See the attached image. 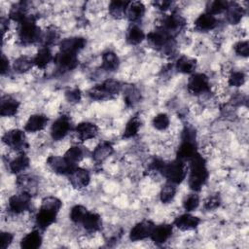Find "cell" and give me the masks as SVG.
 Returning <instances> with one entry per match:
<instances>
[{"instance_id": "obj_1", "label": "cell", "mask_w": 249, "mask_h": 249, "mask_svg": "<svg viewBox=\"0 0 249 249\" xmlns=\"http://www.w3.org/2000/svg\"><path fill=\"white\" fill-rule=\"evenodd\" d=\"M188 161V185L193 192L197 193L203 188L209 177L206 160L197 152Z\"/></svg>"}, {"instance_id": "obj_2", "label": "cell", "mask_w": 249, "mask_h": 249, "mask_svg": "<svg viewBox=\"0 0 249 249\" xmlns=\"http://www.w3.org/2000/svg\"><path fill=\"white\" fill-rule=\"evenodd\" d=\"M18 25V37L22 45L34 44L41 40L42 30L37 25L34 16L30 15L26 19Z\"/></svg>"}, {"instance_id": "obj_3", "label": "cell", "mask_w": 249, "mask_h": 249, "mask_svg": "<svg viewBox=\"0 0 249 249\" xmlns=\"http://www.w3.org/2000/svg\"><path fill=\"white\" fill-rule=\"evenodd\" d=\"M122 84L114 79H109L101 84L95 85L88 91V95L92 100H107L118 95L122 90Z\"/></svg>"}, {"instance_id": "obj_4", "label": "cell", "mask_w": 249, "mask_h": 249, "mask_svg": "<svg viewBox=\"0 0 249 249\" xmlns=\"http://www.w3.org/2000/svg\"><path fill=\"white\" fill-rule=\"evenodd\" d=\"M160 174L168 181L175 185L182 183L188 174V165L184 160L175 159L171 161L164 162Z\"/></svg>"}, {"instance_id": "obj_5", "label": "cell", "mask_w": 249, "mask_h": 249, "mask_svg": "<svg viewBox=\"0 0 249 249\" xmlns=\"http://www.w3.org/2000/svg\"><path fill=\"white\" fill-rule=\"evenodd\" d=\"M146 40L153 48L165 54H171L175 52L176 43L174 38L169 37L159 28L146 34Z\"/></svg>"}, {"instance_id": "obj_6", "label": "cell", "mask_w": 249, "mask_h": 249, "mask_svg": "<svg viewBox=\"0 0 249 249\" xmlns=\"http://www.w3.org/2000/svg\"><path fill=\"white\" fill-rule=\"evenodd\" d=\"M186 24V18L180 14L173 12L170 15H164L162 17L158 28L163 31L169 37L174 38L185 28Z\"/></svg>"}, {"instance_id": "obj_7", "label": "cell", "mask_w": 249, "mask_h": 249, "mask_svg": "<svg viewBox=\"0 0 249 249\" xmlns=\"http://www.w3.org/2000/svg\"><path fill=\"white\" fill-rule=\"evenodd\" d=\"M2 141L7 147L19 153L24 152L28 146L25 132L19 128H14L5 132L2 136Z\"/></svg>"}, {"instance_id": "obj_8", "label": "cell", "mask_w": 249, "mask_h": 249, "mask_svg": "<svg viewBox=\"0 0 249 249\" xmlns=\"http://www.w3.org/2000/svg\"><path fill=\"white\" fill-rule=\"evenodd\" d=\"M31 197L30 194L23 191L11 196L8 199V210L14 214H21L29 210L31 207Z\"/></svg>"}, {"instance_id": "obj_9", "label": "cell", "mask_w": 249, "mask_h": 249, "mask_svg": "<svg viewBox=\"0 0 249 249\" xmlns=\"http://www.w3.org/2000/svg\"><path fill=\"white\" fill-rule=\"evenodd\" d=\"M188 90L195 95H200L210 90V81L204 73H193L187 83Z\"/></svg>"}, {"instance_id": "obj_10", "label": "cell", "mask_w": 249, "mask_h": 249, "mask_svg": "<svg viewBox=\"0 0 249 249\" xmlns=\"http://www.w3.org/2000/svg\"><path fill=\"white\" fill-rule=\"evenodd\" d=\"M47 166L55 174L69 175L78 165L68 160L64 156H50L46 160Z\"/></svg>"}, {"instance_id": "obj_11", "label": "cell", "mask_w": 249, "mask_h": 249, "mask_svg": "<svg viewBox=\"0 0 249 249\" xmlns=\"http://www.w3.org/2000/svg\"><path fill=\"white\" fill-rule=\"evenodd\" d=\"M53 62L56 66V70H58L60 73L72 71L79 64L77 54L60 51L54 55Z\"/></svg>"}, {"instance_id": "obj_12", "label": "cell", "mask_w": 249, "mask_h": 249, "mask_svg": "<svg viewBox=\"0 0 249 249\" xmlns=\"http://www.w3.org/2000/svg\"><path fill=\"white\" fill-rule=\"evenodd\" d=\"M71 129V119L66 115H61L52 124L51 136L54 141H60L70 132Z\"/></svg>"}, {"instance_id": "obj_13", "label": "cell", "mask_w": 249, "mask_h": 249, "mask_svg": "<svg viewBox=\"0 0 249 249\" xmlns=\"http://www.w3.org/2000/svg\"><path fill=\"white\" fill-rule=\"evenodd\" d=\"M154 227L155 223L148 219L136 223L129 231V239L131 241H141L150 237Z\"/></svg>"}, {"instance_id": "obj_14", "label": "cell", "mask_w": 249, "mask_h": 249, "mask_svg": "<svg viewBox=\"0 0 249 249\" xmlns=\"http://www.w3.org/2000/svg\"><path fill=\"white\" fill-rule=\"evenodd\" d=\"M68 180L74 189L83 190L89 186L90 182V175L89 170L77 166L68 175Z\"/></svg>"}, {"instance_id": "obj_15", "label": "cell", "mask_w": 249, "mask_h": 249, "mask_svg": "<svg viewBox=\"0 0 249 249\" xmlns=\"http://www.w3.org/2000/svg\"><path fill=\"white\" fill-rule=\"evenodd\" d=\"M57 214L58 213L53 210L40 206L39 210L35 215V225L37 229L40 231H45L46 229H48L56 221Z\"/></svg>"}, {"instance_id": "obj_16", "label": "cell", "mask_w": 249, "mask_h": 249, "mask_svg": "<svg viewBox=\"0 0 249 249\" xmlns=\"http://www.w3.org/2000/svg\"><path fill=\"white\" fill-rule=\"evenodd\" d=\"M87 45V40L84 37L73 36L64 38L59 42V51L78 54Z\"/></svg>"}, {"instance_id": "obj_17", "label": "cell", "mask_w": 249, "mask_h": 249, "mask_svg": "<svg viewBox=\"0 0 249 249\" xmlns=\"http://www.w3.org/2000/svg\"><path fill=\"white\" fill-rule=\"evenodd\" d=\"M98 126L94 123L82 122L74 127V132L79 140L82 142L92 139L98 134Z\"/></svg>"}, {"instance_id": "obj_18", "label": "cell", "mask_w": 249, "mask_h": 249, "mask_svg": "<svg viewBox=\"0 0 249 249\" xmlns=\"http://www.w3.org/2000/svg\"><path fill=\"white\" fill-rule=\"evenodd\" d=\"M173 233V226L171 224L162 223L160 225H155L150 238L152 241L158 245L165 243Z\"/></svg>"}, {"instance_id": "obj_19", "label": "cell", "mask_w": 249, "mask_h": 249, "mask_svg": "<svg viewBox=\"0 0 249 249\" xmlns=\"http://www.w3.org/2000/svg\"><path fill=\"white\" fill-rule=\"evenodd\" d=\"M200 222L201 221L197 216L192 215L190 212H186L177 216L173 221V225L180 231H191L196 229Z\"/></svg>"}, {"instance_id": "obj_20", "label": "cell", "mask_w": 249, "mask_h": 249, "mask_svg": "<svg viewBox=\"0 0 249 249\" xmlns=\"http://www.w3.org/2000/svg\"><path fill=\"white\" fill-rule=\"evenodd\" d=\"M19 101L11 96V95H3L0 101V115L2 117H13L17 115L19 108Z\"/></svg>"}, {"instance_id": "obj_21", "label": "cell", "mask_w": 249, "mask_h": 249, "mask_svg": "<svg viewBox=\"0 0 249 249\" xmlns=\"http://www.w3.org/2000/svg\"><path fill=\"white\" fill-rule=\"evenodd\" d=\"M145 12H146V8L142 2L129 1L126 8L125 17L131 23L137 24L143 18Z\"/></svg>"}, {"instance_id": "obj_22", "label": "cell", "mask_w": 249, "mask_h": 249, "mask_svg": "<svg viewBox=\"0 0 249 249\" xmlns=\"http://www.w3.org/2000/svg\"><path fill=\"white\" fill-rule=\"evenodd\" d=\"M217 24L218 20L216 17L207 13L200 14L194 22L195 29L199 32H207L213 30L217 26Z\"/></svg>"}, {"instance_id": "obj_23", "label": "cell", "mask_w": 249, "mask_h": 249, "mask_svg": "<svg viewBox=\"0 0 249 249\" xmlns=\"http://www.w3.org/2000/svg\"><path fill=\"white\" fill-rule=\"evenodd\" d=\"M28 4L29 3L26 1H20L14 4L9 11V19L17 22L18 24L26 19L30 16L28 14Z\"/></svg>"}, {"instance_id": "obj_24", "label": "cell", "mask_w": 249, "mask_h": 249, "mask_svg": "<svg viewBox=\"0 0 249 249\" xmlns=\"http://www.w3.org/2000/svg\"><path fill=\"white\" fill-rule=\"evenodd\" d=\"M49 123V118L44 114L31 115L24 124V131L37 132L43 130Z\"/></svg>"}, {"instance_id": "obj_25", "label": "cell", "mask_w": 249, "mask_h": 249, "mask_svg": "<svg viewBox=\"0 0 249 249\" xmlns=\"http://www.w3.org/2000/svg\"><path fill=\"white\" fill-rule=\"evenodd\" d=\"M113 153L114 147L112 143L109 141H102L92 150L91 158L95 162L100 163L107 160Z\"/></svg>"}, {"instance_id": "obj_26", "label": "cell", "mask_w": 249, "mask_h": 249, "mask_svg": "<svg viewBox=\"0 0 249 249\" xmlns=\"http://www.w3.org/2000/svg\"><path fill=\"white\" fill-rule=\"evenodd\" d=\"M197 153V146L196 141H184L181 140L180 145L176 151V159L184 161H188Z\"/></svg>"}, {"instance_id": "obj_27", "label": "cell", "mask_w": 249, "mask_h": 249, "mask_svg": "<svg viewBox=\"0 0 249 249\" xmlns=\"http://www.w3.org/2000/svg\"><path fill=\"white\" fill-rule=\"evenodd\" d=\"M17 186L23 192H26L33 196L37 192L38 181L37 179L29 174H19L16 180Z\"/></svg>"}, {"instance_id": "obj_28", "label": "cell", "mask_w": 249, "mask_h": 249, "mask_svg": "<svg viewBox=\"0 0 249 249\" xmlns=\"http://www.w3.org/2000/svg\"><path fill=\"white\" fill-rule=\"evenodd\" d=\"M43 237L40 230L36 229L26 233L20 240V247L22 249H37L42 245Z\"/></svg>"}, {"instance_id": "obj_29", "label": "cell", "mask_w": 249, "mask_h": 249, "mask_svg": "<svg viewBox=\"0 0 249 249\" xmlns=\"http://www.w3.org/2000/svg\"><path fill=\"white\" fill-rule=\"evenodd\" d=\"M226 18L231 24H237L242 19L245 11L242 6L236 2H229L227 10L225 11Z\"/></svg>"}, {"instance_id": "obj_30", "label": "cell", "mask_w": 249, "mask_h": 249, "mask_svg": "<svg viewBox=\"0 0 249 249\" xmlns=\"http://www.w3.org/2000/svg\"><path fill=\"white\" fill-rule=\"evenodd\" d=\"M146 39V34L143 29L137 24L130 23L125 33V41L131 46H136Z\"/></svg>"}, {"instance_id": "obj_31", "label": "cell", "mask_w": 249, "mask_h": 249, "mask_svg": "<svg viewBox=\"0 0 249 249\" xmlns=\"http://www.w3.org/2000/svg\"><path fill=\"white\" fill-rule=\"evenodd\" d=\"M81 224L87 231L96 232L102 227V219L98 213L89 211Z\"/></svg>"}, {"instance_id": "obj_32", "label": "cell", "mask_w": 249, "mask_h": 249, "mask_svg": "<svg viewBox=\"0 0 249 249\" xmlns=\"http://www.w3.org/2000/svg\"><path fill=\"white\" fill-rule=\"evenodd\" d=\"M175 68L182 74H193L196 69V60L188 55H181L175 62Z\"/></svg>"}, {"instance_id": "obj_33", "label": "cell", "mask_w": 249, "mask_h": 249, "mask_svg": "<svg viewBox=\"0 0 249 249\" xmlns=\"http://www.w3.org/2000/svg\"><path fill=\"white\" fill-rule=\"evenodd\" d=\"M29 164H30V160L28 156L24 152H21L19 153L18 156H17L15 159H13L9 162V169L14 174H19L24 170H26Z\"/></svg>"}, {"instance_id": "obj_34", "label": "cell", "mask_w": 249, "mask_h": 249, "mask_svg": "<svg viewBox=\"0 0 249 249\" xmlns=\"http://www.w3.org/2000/svg\"><path fill=\"white\" fill-rule=\"evenodd\" d=\"M53 55L51 51V48L42 46L37 52L36 55L33 57L34 65L40 69H44L48 66V64L53 60Z\"/></svg>"}, {"instance_id": "obj_35", "label": "cell", "mask_w": 249, "mask_h": 249, "mask_svg": "<svg viewBox=\"0 0 249 249\" xmlns=\"http://www.w3.org/2000/svg\"><path fill=\"white\" fill-rule=\"evenodd\" d=\"M89 154V152L86 147L81 145H73L68 148V150L64 154V157L74 164H77Z\"/></svg>"}, {"instance_id": "obj_36", "label": "cell", "mask_w": 249, "mask_h": 249, "mask_svg": "<svg viewBox=\"0 0 249 249\" xmlns=\"http://www.w3.org/2000/svg\"><path fill=\"white\" fill-rule=\"evenodd\" d=\"M101 67L108 72L116 71L120 65V58L116 53L112 51H106L102 53L101 56Z\"/></svg>"}, {"instance_id": "obj_37", "label": "cell", "mask_w": 249, "mask_h": 249, "mask_svg": "<svg viewBox=\"0 0 249 249\" xmlns=\"http://www.w3.org/2000/svg\"><path fill=\"white\" fill-rule=\"evenodd\" d=\"M129 1H121L115 0L111 1L108 7V11L110 16L115 19H122L125 17L126 8Z\"/></svg>"}, {"instance_id": "obj_38", "label": "cell", "mask_w": 249, "mask_h": 249, "mask_svg": "<svg viewBox=\"0 0 249 249\" xmlns=\"http://www.w3.org/2000/svg\"><path fill=\"white\" fill-rule=\"evenodd\" d=\"M176 193H177V185L167 181L160 189V199L164 204L170 203L174 199Z\"/></svg>"}, {"instance_id": "obj_39", "label": "cell", "mask_w": 249, "mask_h": 249, "mask_svg": "<svg viewBox=\"0 0 249 249\" xmlns=\"http://www.w3.org/2000/svg\"><path fill=\"white\" fill-rule=\"evenodd\" d=\"M33 66H34L33 58H31L29 56H26V55L18 56L13 62L14 71L17 72V73H19V74L29 71Z\"/></svg>"}, {"instance_id": "obj_40", "label": "cell", "mask_w": 249, "mask_h": 249, "mask_svg": "<svg viewBox=\"0 0 249 249\" xmlns=\"http://www.w3.org/2000/svg\"><path fill=\"white\" fill-rule=\"evenodd\" d=\"M140 127H141V120L137 116L132 117L131 119L128 120V122L125 124V127L123 133V138L128 139L136 136L138 134Z\"/></svg>"}, {"instance_id": "obj_41", "label": "cell", "mask_w": 249, "mask_h": 249, "mask_svg": "<svg viewBox=\"0 0 249 249\" xmlns=\"http://www.w3.org/2000/svg\"><path fill=\"white\" fill-rule=\"evenodd\" d=\"M141 94L138 89H136L134 86H129L125 89L124 94V103L126 106L131 107L137 104L140 101Z\"/></svg>"}, {"instance_id": "obj_42", "label": "cell", "mask_w": 249, "mask_h": 249, "mask_svg": "<svg viewBox=\"0 0 249 249\" xmlns=\"http://www.w3.org/2000/svg\"><path fill=\"white\" fill-rule=\"evenodd\" d=\"M199 196L196 192H193L189 195H187L183 201H182V206L186 212H193L197 209L199 206Z\"/></svg>"}, {"instance_id": "obj_43", "label": "cell", "mask_w": 249, "mask_h": 249, "mask_svg": "<svg viewBox=\"0 0 249 249\" xmlns=\"http://www.w3.org/2000/svg\"><path fill=\"white\" fill-rule=\"evenodd\" d=\"M228 5H229V1H224V0L210 1L206 5L205 13L216 17V15L224 13L227 10Z\"/></svg>"}, {"instance_id": "obj_44", "label": "cell", "mask_w": 249, "mask_h": 249, "mask_svg": "<svg viewBox=\"0 0 249 249\" xmlns=\"http://www.w3.org/2000/svg\"><path fill=\"white\" fill-rule=\"evenodd\" d=\"M58 38H59L58 31H56V29L53 27H50L45 32H42L40 42L42 43V46L51 48L52 45L55 44L58 41Z\"/></svg>"}, {"instance_id": "obj_45", "label": "cell", "mask_w": 249, "mask_h": 249, "mask_svg": "<svg viewBox=\"0 0 249 249\" xmlns=\"http://www.w3.org/2000/svg\"><path fill=\"white\" fill-rule=\"evenodd\" d=\"M88 212L89 210L87 207L81 204H76L70 210V213H69L70 220L75 224H81L85 219L86 215L88 214Z\"/></svg>"}, {"instance_id": "obj_46", "label": "cell", "mask_w": 249, "mask_h": 249, "mask_svg": "<svg viewBox=\"0 0 249 249\" xmlns=\"http://www.w3.org/2000/svg\"><path fill=\"white\" fill-rule=\"evenodd\" d=\"M170 119L166 113H159L152 120V125L157 130H165L169 127Z\"/></svg>"}, {"instance_id": "obj_47", "label": "cell", "mask_w": 249, "mask_h": 249, "mask_svg": "<svg viewBox=\"0 0 249 249\" xmlns=\"http://www.w3.org/2000/svg\"><path fill=\"white\" fill-rule=\"evenodd\" d=\"M41 207L48 208L58 213L60 208L62 207V201L56 196H45L41 201Z\"/></svg>"}, {"instance_id": "obj_48", "label": "cell", "mask_w": 249, "mask_h": 249, "mask_svg": "<svg viewBox=\"0 0 249 249\" xmlns=\"http://www.w3.org/2000/svg\"><path fill=\"white\" fill-rule=\"evenodd\" d=\"M245 80H246V76L242 71H233L229 76L228 83L231 87L238 88L245 83Z\"/></svg>"}, {"instance_id": "obj_49", "label": "cell", "mask_w": 249, "mask_h": 249, "mask_svg": "<svg viewBox=\"0 0 249 249\" xmlns=\"http://www.w3.org/2000/svg\"><path fill=\"white\" fill-rule=\"evenodd\" d=\"M221 205V197L218 194H214L209 196L203 203V207L208 211H213L217 209Z\"/></svg>"}, {"instance_id": "obj_50", "label": "cell", "mask_w": 249, "mask_h": 249, "mask_svg": "<svg viewBox=\"0 0 249 249\" xmlns=\"http://www.w3.org/2000/svg\"><path fill=\"white\" fill-rule=\"evenodd\" d=\"M65 98L70 103H78L82 99V91L78 88H72L65 91Z\"/></svg>"}, {"instance_id": "obj_51", "label": "cell", "mask_w": 249, "mask_h": 249, "mask_svg": "<svg viewBox=\"0 0 249 249\" xmlns=\"http://www.w3.org/2000/svg\"><path fill=\"white\" fill-rule=\"evenodd\" d=\"M234 53L242 57H247L249 54V43L248 41H239L233 46Z\"/></svg>"}, {"instance_id": "obj_52", "label": "cell", "mask_w": 249, "mask_h": 249, "mask_svg": "<svg viewBox=\"0 0 249 249\" xmlns=\"http://www.w3.org/2000/svg\"><path fill=\"white\" fill-rule=\"evenodd\" d=\"M196 131L192 125H186L181 132V140L184 141H196Z\"/></svg>"}, {"instance_id": "obj_53", "label": "cell", "mask_w": 249, "mask_h": 249, "mask_svg": "<svg viewBox=\"0 0 249 249\" xmlns=\"http://www.w3.org/2000/svg\"><path fill=\"white\" fill-rule=\"evenodd\" d=\"M14 234L9 231H1V238H0V248L6 249L8 248L11 243L13 242Z\"/></svg>"}, {"instance_id": "obj_54", "label": "cell", "mask_w": 249, "mask_h": 249, "mask_svg": "<svg viewBox=\"0 0 249 249\" xmlns=\"http://www.w3.org/2000/svg\"><path fill=\"white\" fill-rule=\"evenodd\" d=\"M164 162H165V161L162 160L161 159L154 158V159L149 162L148 169H149L151 172H159V173H160L161 168H162Z\"/></svg>"}, {"instance_id": "obj_55", "label": "cell", "mask_w": 249, "mask_h": 249, "mask_svg": "<svg viewBox=\"0 0 249 249\" xmlns=\"http://www.w3.org/2000/svg\"><path fill=\"white\" fill-rule=\"evenodd\" d=\"M152 4H153L154 7H156L160 11L165 12V11L169 10L172 7L173 2L172 1H167V0H160V1H154Z\"/></svg>"}, {"instance_id": "obj_56", "label": "cell", "mask_w": 249, "mask_h": 249, "mask_svg": "<svg viewBox=\"0 0 249 249\" xmlns=\"http://www.w3.org/2000/svg\"><path fill=\"white\" fill-rule=\"evenodd\" d=\"M10 70V63H9V59L5 56V54H2L1 57V74L4 76L7 73H9Z\"/></svg>"}, {"instance_id": "obj_57", "label": "cell", "mask_w": 249, "mask_h": 249, "mask_svg": "<svg viewBox=\"0 0 249 249\" xmlns=\"http://www.w3.org/2000/svg\"><path fill=\"white\" fill-rule=\"evenodd\" d=\"M8 18H1V23H0V25H1V31H2V33H3V35H4V33L6 32V31H8V28H9V23H8Z\"/></svg>"}]
</instances>
